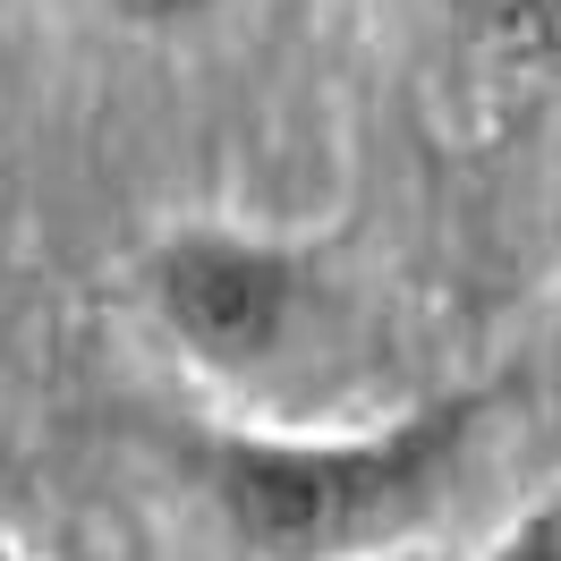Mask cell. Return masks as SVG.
Instances as JSON below:
<instances>
[{"label": "cell", "instance_id": "cell-3", "mask_svg": "<svg viewBox=\"0 0 561 561\" xmlns=\"http://www.w3.org/2000/svg\"><path fill=\"white\" fill-rule=\"evenodd\" d=\"M451 9L485 51L519 69H561V0H451Z\"/></svg>", "mask_w": 561, "mask_h": 561}, {"label": "cell", "instance_id": "cell-1", "mask_svg": "<svg viewBox=\"0 0 561 561\" xmlns=\"http://www.w3.org/2000/svg\"><path fill=\"white\" fill-rule=\"evenodd\" d=\"M485 434V400L451 391L366 434H264L221 425L196 451L221 536L239 561H383L451 511Z\"/></svg>", "mask_w": 561, "mask_h": 561}, {"label": "cell", "instance_id": "cell-5", "mask_svg": "<svg viewBox=\"0 0 561 561\" xmlns=\"http://www.w3.org/2000/svg\"><path fill=\"white\" fill-rule=\"evenodd\" d=\"M119 26H153V35H171V26H196V18H213L221 0H103Z\"/></svg>", "mask_w": 561, "mask_h": 561}, {"label": "cell", "instance_id": "cell-7", "mask_svg": "<svg viewBox=\"0 0 561 561\" xmlns=\"http://www.w3.org/2000/svg\"><path fill=\"white\" fill-rule=\"evenodd\" d=\"M383 561H425V553H417V545H409V553H383Z\"/></svg>", "mask_w": 561, "mask_h": 561}, {"label": "cell", "instance_id": "cell-2", "mask_svg": "<svg viewBox=\"0 0 561 561\" xmlns=\"http://www.w3.org/2000/svg\"><path fill=\"white\" fill-rule=\"evenodd\" d=\"M137 289L145 316L162 323V341L196 375H221V383L264 375L307 316V264L255 230H230V221L162 230L137 264Z\"/></svg>", "mask_w": 561, "mask_h": 561}, {"label": "cell", "instance_id": "cell-4", "mask_svg": "<svg viewBox=\"0 0 561 561\" xmlns=\"http://www.w3.org/2000/svg\"><path fill=\"white\" fill-rule=\"evenodd\" d=\"M477 561H561V502L545 493V502H536L519 527H502Z\"/></svg>", "mask_w": 561, "mask_h": 561}, {"label": "cell", "instance_id": "cell-8", "mask_svg": "<svg viewBox=\"0 0 561 561\" xmlns=\"http://www.w3.org/2000/svg\"><path fill=\"white\" fill-rule=\"evenodd\" d=\"M553 502H561V485H553Z\"/></svg>", "mask_w": 561, "mask_h": 561}, {"label": "cell", "instance_id": "cell-6", "mask_svg": "<svg viewBox=\"0 0 561 561\" xmlns=\"http://www.w3.org/2000/svg\"><path fill=\"white\" fill-rule=\"evenodd\" d=\"M0 561H26V553H18V545H9V536H0Z\"/></svg>", "mask_w": 561, "mask_h": 561}]
</instances>
